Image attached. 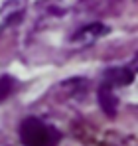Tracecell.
Listing matches in <instances>:
<instances>
[{
    "mask_svg": "<svg viewBox=\"0 0 138 146\" xmlns=\"http://www.w3.org/2000/svg\"><path fill=\"white\" fill-rule=\"evenodd\" d=\"M134 81V71L128 67H113L105 71V83L111 87H124Z\"/></svg>",
    "mask_w": 138,
    "mask_h": 146,
    "instance_id": "2",
    "label": "cell"
},
{
    "mask_svg": "<svg viewBox=\"0 0 138 146\" xmlns=\"http://www.w3.org/2000/svg\"><path fill=\"white\" fill-rule=\"evenodd\" d=\"M12 91H14V81H12V77H0V101L6 99Z\"/></svg>",
    "mask_w": 138,
    "mask_h": 146,
    "instance_id": "4",
    "label": "cell"
},
{
    "mask_svg": "<svg viewBox=\"0 0 138 146\" xmlns=\"http://www.w3.org/2000/svg\"><path fill=\"white\" fill-rule=\"evenodd\" d=\"M20 138L26 146H55L61 134L55 128L44 124L40 119L30 117L20 124Z\"/></svg>",
    "mask_w": 138,
    "mask_h": 146,
    "instance_id": "1",
    "label": "cell"
},
{
    "mask_svg": "<svg viewBox=\"0 0 138 146\" xmlns=\"http://www.w3.org/2000/svg\"><path fill=\"white\" fill-rule=\"evenodd\" d=\"M99 105H101V109L109 115V117H115L116 113V97L113 95V89H111V85H107V83H103L101 85V89H99Z\"/></svg>",
    "mask_w": 138,
    "mask_h": 146,
    "instance_id": "3",
    "label": "cell"
},
{
    "mask_svg": "<svg viewBox=\"0 0 138 146\" xmlns=\"http://www.w3.org/2000/svg\"><path fill=\"white\" fill-rule=\"evenodd\" d=\"M132 69H134V71H138V53L134 55V59H132Z\"/></svg>",
    "mask_w": 138,
    "mask_h": 146,
    "instance_id": "5",
    "label": "cell"
}]
</instances>
